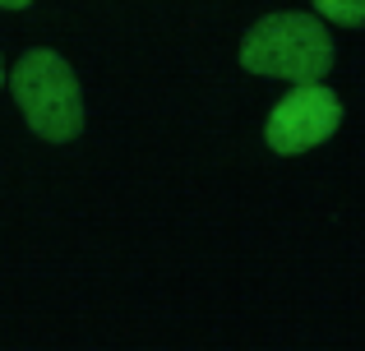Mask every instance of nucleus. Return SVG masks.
<instances>
[{"mask_svg":"<svg viewBox=\"0 0 365 351\" xmlns=\"http://www.w3.org/2000/svg\"><path fill=\"white\" fill-rule=\"evenodd\" d=\"M241 65L268 79L319 83L333 70V37L314 14H264L241 42Z\"/></svg>","mask_w":365,"mask_h":351,"instance_id":"1","label":"nucleus"},{"mask_svg":"<svg viewBox=\"0 0 365 351\" xmlns=\"http://www.w3.org/2000/svg\"><path fill=\"white\" fill-rule=\"evenodd\" d=\"M9 88L14 102L24 107V120L33 125V135H42L46 144H70L83 130V93L79 74L70 70V61L46 46L28 51L24 61L9 70Z\"/></svg>","mask_w":365,"mask_h":351,"instance_id":"2","label":"nucleus"},{"mask_svg":"<svg viewBox=\"0 0 365 351\" xmlns=\"http://www.w3.org/2000/svg\"><path fill=\"white\" fill-rule=\"evenodd\" d=\"M338 125H342L338 93L324 88V79L319 83H296V88L273 107V116H268L264 144L273 148V153H282V157H296V153L319 148Z\"/></svg>","mask_w":365,"mask_h":351,"instance_id":"3","label":"nucleus"},{"mask_svg":"<svg viewBox=\"0 0 365 351\" xmlns=\"http://www.w3.org/2000/svg\"><path fill=\"white\" fill-rule=\"evenodd\" d=\"M314 14L342 28H365V0H310Z\"/></svg>","mask_w":365,"mask_h":351,"instance_id":"4","label":"nucleus"},{"mask_svg":"<svg viewBox=\"0 0 365 351\" xmlns=\"http://www.w3.org/2000/svg\"><path fill=\"white\" fill-rule=\"evenodd\" d=\"M24 5H33V0H0V9H24Z\"/></svg>","mask_w":365,"mask_h":351,"instance_id":"5","label":"nucleus"},{"mask_svg":"<svg viewBox=\"0 0 365 351\" xmlns=\"http://www.w3.org/2000/svg\"><path fill=\"white\" fill-rule=\"evenodd\" d=\"M0 83H5V65H0Z\"/></svg>","mask_w":365,"mask_h":351,"instance_id":"6","label":"nucleus"}]
</instances>
